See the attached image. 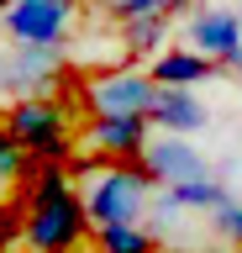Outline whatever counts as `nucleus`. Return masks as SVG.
<instances>
[{"mask_svg": "<svg viewBox=\"0 0 242 253\" xmlns=\"http://www.w3.org/2000/svg\"><path fill=\"white\" fill-rule=\"evenodd\" d=\"M137 164L147 169L153 190H158V185H179V179H200V174H210L206 153H200L190 137H179V132H153V137L142 142Z\"/></svg>", "mask_w": 242, "mask_h": 253, "instance_id": "9", "label": "nucleus"}, {"mask_svg": "<svg viewBox=\"0 0 242 253\" xmlns=\"http://www.w3.org/2000/svg\"><path fill=\"white\" fill-rule=\"evenodd\" d=\"M74 90H79L74 106H79L84 116H147L158 84L147 79L142 63H116V69L84 79V84H74Z\"/></svg>", "mask_w": 242, "mask_h": 253, "instance_id": "5", "label": "nucleus"}, {"mask_svg": "<svg viewBox=\"0 0 242 253\" xmlns=\"http://www.w3.org/2000/svg\"><path fill=\"white\" fill-rule=\"evenodd\" d=\"M184 37L200 58H210L216 69H232L242 74V16L221 11V5H200V11L184 21Z\"/></svg>", "mask_w": 242, "mask_h": 253, "instance_id": "7", "label": "nucleus"}, {"mask_svg": "<svg viewBox=\"0 0 242 253\" xmlns=\"http://www.w3.org/2000/svg\"><path fill=\"white\" fill-rule=\"evenodd\" d=\"M79 5H95V11H105V5H111V0H79Z\"/></svg>", "mask_w": 242, "mask_h": 253, "instance_id": "19", "label": "nucleus"}, {"mask_svg": "<svg viewBox=\"0 0 242 253\" xmlns=\"http://www.w3.org/2000/svg\"><path fill=\"white\" fill-rule=\"evenodd\" d=\"M27 169H32V158L21 153V142L11 137V126L0 122V190H16Z\"/></svg>", "mask_w": 242, "mask_h": 253, "instance_id": "16", "label": "nucleus"}, {"mask_svg": "<svg viewBox=\"0 0 242 253\" xmlns=\"http://www.w3.org/2000/svg\"><path fill=\"white\" fill-rule=\"evenodd\" d=\"M5 5H11V0H0V11H5Z\"/></svg>", "mask_w": 242, "mask_h": 253, "instance_id": "20", "label": "nucleus"}, {"mask_svg": "<svg viewBox=\"0 0 242 253\" xmlns=\"http://www.w3.org/2000/svg\"><path fill=\"white\" fill-rule=\"evenodd\" d=\"M206 122H210V111H206V100L195 90L158 84L153 106H147V126H153V132H179V137H190V132H200Z\"/></svg>", "mask_w": 242, "mask_h": 253, "instance_id": "10", "label": "nucleus"}, {"mask_svg": "<svg viewBox=\"0 0 242 253\" xmlns=\"http://www.w3.org/2000/svg\"><path fill=\"white\" fill-rule=\"evenodd\" d=\"M69 84V47H37L0 37V100L58 95Z\"/></svg>", "mask_w": 242, "mask_h": 253, "instance_id": "4", "label": "nucleus"}, {"mask_svg": "<svg viewBox=\"0 0 242 253\" xmlns=\"http://www.w3.org/2000/svg\"><path fill=\"white\" fill-rule=\"evenodd\" d=\"M169 32H174V16H132V21H121V53L153 58L158 47H169Z\"/></svg>", "mask_w": 242, "mask_h": 253, "instance_id": "13", "label": "nucleus"}, {"mask_svg": "<svg viewBox=\"0 0 242 253\" xmlns=\"http://www.w3.org/2000/svg\"><path fill=\"white\" fill-rule=\"evenodd\" d=\"M90 237H95V253H158L142 221H105V227H90Z\"/></svg>", "mask_w": 242, "mask_h": 253, "instance_id": "14", "label": "nucleus"}, {"mask_svg": "<svg viewBox=\"0 0 242 253\" xmlns=\"http://www.w3.org/2000/svg\"><path fill=\"white\" fill-rule=\"evenodd\" d=\"M84 243H90V216H84L79 190L21 206V248L27 253H79Z\"/></svg>", "mask_w": 242, "mask_h": 253, "instance_id": "3", "label": "nucleus"}, {"mask_svg": "<svg viewBox=\"0 0 242 253\" xmlns=\"http://www.w3.org/2000/svg\"><path fill=\"white\" fill-rule=\"evenodd\" d=\"M79 27V0H11L0 11V37L37 47H69Z\"/></svg>", "mask_w": 242, "mask_h": 253, "instance_id": "6", "label": "nucleus"}, {"mask_svg": "<svg viewBox=\"0 0 242 253\" xmlns=\"http://www.w3.org/2000/svg\"><path fill=\"white\" fill-rule=\"evenodd\" d=\"M153 195H158V216H163V211H174V206H190V211H216L221 201H232V195H226V185L216 179V174L179 179V185H158Z\"/></svg>", "mask_w": 242, "mask_h": 253, "instance_id": "12", "label": "nucleus"}, {"mask_svg": "<svg viewBox=\"0 0 242 253\" xmlns=\"http://www.w3.org/2000/svg\"><path fill=\"white\" fill-rule=\"evenodd\" d=\"M153 137L147 116H84L79 132H74V148H90L95 158H111V164H127V158L142 153V142Z\"/></svg>", "mask_w": 242, "mask_h": 253, "instance_id": "8", "label": "nucleus"}, {"mask_svg": "<svg viewBox=\"0 0 242 253\" xmlns=\"http://www.w3.org/2000/svg\"><path fill=\"white\" fill-rule=\"evenodd\" d=\"M0 253H21V201L0 195Z\"/></svg>", "mask_w": 242, "mask_h": 253, "instance_id": "17", "label": "nucleus"}, {"mask_svg": "<svg viewBox=\"0 0 242 253\" xmlns=\"http://www.w3.org/2000/svg\"><path fill=\"white\" fill-rule=\"evenodd\" d=\"M216 227H221V237H232V243L242 248V206L237 201H221V206H216Z\"/></svg>", "mask_w": 242, "mask_h": 253, "instance_id": "18", "label": "nucleus"}, {"mask_svg": "<svg viewBox=\"0 0 242 253\" xmlns=\"http://www.w3.org/2000/svg\"><path fill=\"white\" fill-rule=\"evenodd\" d=\"M84 201V216L90 227H105V221H142L147 216V201H153V179L137 158L127 164H100L79 190Z\"/></svg>", "mask_w": 242, "mask_h": 253, "instance_id": "2", "label": "nucleus"}, {"mask_svg": "<svg viewBox=\"0 0 242 253\" xmlns=\"http://www.w3.org/2000/svg\"><path fill=\"white\" fill-rule=\"evenodd\" d=\"M74 95H21V100H5L0 122L11 126V137L21 142V153L32 164H69L79 153L74 148Z\"/></svg>", "mask_w": 242, "mask_h": 253, "instance_id": "1", "label": "nucleus"}, {"mask_svg": "<svg viewBox=\"0 0 242 253\" xmlns=\"http://www.w3.org/2000/svg\"><path fill=\"white\" fill-rule=\"evenodd\" d=\"M221 69L210 58H200L195 47H158L153 58H147V79L153 84H174V90H195V84H206L216 79Z\"/></svg>", "mask_w": 242, "mask_h": 253, "instance_id": "11", "label": "nucleus"}, {"mask_svg": "<svg viewBox=\"0 0 242 253\" xmlns=\"http://www.w3.org/2000/svg\"><path fill=\"white\" fill-rule=\"evenodd\" d=\"M179 11H190V0H111L105 5V16H111L116 27L132 21V16H174L179 21Z\"/></svg>", "mask_w": 242, "mask_h": 253, "instance_id": "15", "label": "nucleus"}]
</instances>
